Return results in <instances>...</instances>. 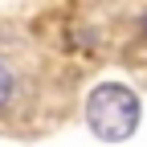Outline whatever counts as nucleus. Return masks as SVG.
Here are the masks:
<instances>
[{"label": "nucleus", "instance_id": "obj_2", "mask_svg": "<svg viewBox=\"0 0 147 147\" xmlns=\"http://www.w3.org/2000/svg\"><path fill=\"white\" fill-rule=\"evenodd\" d=\"M8 98H12V74L0 65V106H8Z\"/></svg>", "mask_w": 147, "mask_h": 147}, {"label": "nucleus", "instance_id": "obj_3", "mask_svg": "<svg viewBox=\"0 0 147 147\" xmlns=\"http://www.w3.org/2000/svg\"><path fill=\"white\" fill-rule=\"evenodd\" d=\"M143 37H147V12H143Z\"/></svg>", "mask_w": 147, "mask_h": 147}, {"label": "nucleus", "instance_id": "obj_1", "mask_svg": "<svg viewBox=\"0 0 147 147\" xmlns=\"http://www.w3.org/2000/svg\"><path fill=\"white\" fill-rule=\"evenodd\" d=\"M86 123H90V131H94L98 139L123 143L139 127V98L127 86L106 82V86H98L94 94L86 98Z\"/></svg>", "mask_w": 147, "mask_h": 147}]
</instances>
